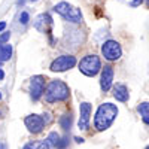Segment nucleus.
I'll return each instance as SVG.
<instances>
[{
  "instance_id": "nucleus-14",
  "label": "nucleus",
  "mask_w": 149,
  "mask_h": 149,
  "mask_svg": "<svg viewBox=\"0 0 149 149\" xmlns=\"http://www.w3.org/2000/svg\"><path fill=\"white\" fill-rule=\"evenodd\" d=\"M22 149H49V145L46 140H39V142H31L27 143Z\"/></svg>"
},
{
  "instance_id": "nucleus-11",
  "label": "nucleus",
  "mask_w": 149,
  "mask_h": 149,
  "mask_svg": "<svg viewBox=\"0 0 149 149\" xmlns=\"http://www.w3.org/2000/svg\"><path fill=\"white\" fill-rule=\"evenodd\" d=\"M51 24H52L51 17H49L48 14H42V15H39V17L36 18V21H34V27L39 30V31L45 33V31H46V26H51Z\"/></svg>"
},
{
  "instance_id": "nucleus-20",
  "label": "nucleus",
  "mask_w": 149,
  "mask_h": 149,
  "mask_svg": "<svg viewBox=\"0 0 149 149\" xmlns=\"http://www.w3.org/2000/svg\"><path fill=\"white\" fill-rule=\"evenodd\" d=\"M142 2H143V0H133V2H131V6H139Z\"/></svg>"
},
{
  "instance_id": "nucleus-21",
  "label": "nucleus",
  "mask_w": 149,
  "mask_h": 149,
  "mask_svg": "<svg viewBox=\"0 0 149 149\" xmlns=\"http://www.w3.org/2000/svg\"><path fill=\"white\" fill-rule=\"evenodd\" d=\"M6 29V22L5 21H2V22H0V31H3Z\"/></svg>"
},
{
  "instance_id": "nucleus-10",
  "label": "nucleus",
  "mask_w": 149,
  "mask_h": 149,
  "mask_svg": "<svg viewBox=\"0 0 149 149\" xmlns=\"http://www.w3.org/2000/svg\"><path fill=\"white\" fill-rule=\"evenodd\" d=\"M112 84H113V69H112V66H104V69L102 72V79H100L102 90L104 93L109 91Z\"/></svg>"
},
{
  "instance_id": "nucleus-9",
  "label": "nucleus",
  "mask_w": 149,
  "mask_h": 149,
  "mask_svg": "<svg viewBox=\"0 0 149 149\" xmlns=\"http://www.w3.org/2000/svg\"><path fill=\"white\" fill-rule=\"evenodd\" d=\"M79 122L78 125L81 130H86L90 125V116H91V104L90 103H81L79 106Z\"/></svg>"
},
{
  "instance_id": "nucleus-8",
  "label": "nucleus",
  "mask_w": 149,
  "mask_h": 149,
  "mask_svg": "<svg viewBox=\"0 0 149 149\" xmlns=\"http://www.w3.org/2000/svg\"><path fill=\"white\" fill-rule=\"evenodd\" d=\"M24 122H26V127L29 128V131L34 133V134L40 133L45 127V122H43L42 116H39V115H29L24 119Z\"/></svg>"
},
{
  "instance_id": "nucleus-13",
  "label": "nucleus",
  "mask_w": 149,
  "mask_h": 149,
  "mask_svg": "<svg viewBox=\"0 0 149 149\" xmlns=\"http://www.w3.org/2000/svg\"><path fill=\"white\" fill-rule=\"evenodd\" d=\"M12 55V46L9 43H0V61H8Z\"/></svg>"
},
{
  "instance_id": "nucleus-4",
  "label": "nucleus",
  "mask_w": 149,
  "mask_h": 149,
  "mask_svg": "<svg viewBox=\"0 0 149 149\" xmlns=\"http://www.w3.org/2000/svg\"><path fill=\"white\" fill-rule=\"evenodd\" d=\"M100 69H102V63L97 55H86L79 63V70L85 76H95L100 72Z\"/></svg>"
},
{
  "instance_id": "nucleus-27",
  "label": "nucleus",
  "mask_w": 149,
  "mask_h": 149,
  "mask_svg": "<svg viewBox=\"0 0 149 149\" xmlns=\"http://www.w3.org/2000/svg\"><path fill=\"white\" fill-rule=\"evenodd\" d=\"M31 2H36V0H31Z\"/></svg>"
},
{
  "instance_id": "nucleus-19",
  "label": "nucleus",
  "mask_w": 149,
  "mask_h": 149,
  "mask_svg": "<svg viewBox=\"0 0 149 149\" xmlns=\"http://www.w3.org/2000/svg\"><path fill=\"white\" fill-rule=\"evenodd\" d=\"M9 37H10V33H3L2 36H0V43H5L9 40Z\"/></svg>"
},
{
  "instance_id": "nucleus-22",
  "label": "nucleus",
  "mask_w": 149,
  "mask_h": 149,
  "mask_svg": "<svg viewBox=\"0 0 149 149\" xmlns=\"http://www.w3.org/2000/svg\"><path fill=\"white\" fill-rule=\"evenodd\" d=\"M3 78H5V72H3V70H0V81H2Z\"/></svg>"
},
{
  "instance_id": "nucleus-6",
  "label": "nucleus",
  "mask_w": 149,
  "mask_h": 149,
  "mask_svg": "<svg viewBox=\"0 0 149 149\" xmlns=\"http://www.w3.org/2000/svg\"><path fill=\"white\" fill-rule=\"evenodd\" d=\"M74 64H76V58L73 55H61L51 63V70L52 72H66V70L72 69Z\"/></svg>"
},
{
  "instance_id": "nucleus-2",
  "label": "nucleus",
  "mask_w": 149,
  "mask_h": 149,
  "mask_svg": "<svg viewBox=\"0 0 149 149\" xmlns=\"http://www.w3.org/2000/svg\"><path fill=\"white\" fill-rule=\"evenodd\" d=\"M69 97V86L63 81H51L46 86L45 98L48 103H55V102H63Z\"/></svg>"
},
{
  "instance_id": "nucleus-23",
  "label": "nucleus",
  "mask_w": 149,
  "mask_h": 149,
  "mask_svg": "<svg viewBox=\"0 0 149 149\" xmlns=\"http://www.w3.org/2000/svg\"><path fill=\"white\" fill-rule=\"evenodd\" d=\"M76 142H78V143H82V142H84V139H79V137H76Z\"/></svg>"
},
{
  "instance_id": "nucleus-15",
  "label": "nucleus",
  "mask_w": 149,
  "mask_h": 149,
  "mask_svg": "<svg viewBox=\"0 0 149 149\" xmlns=\"http://www.w3.org/2000/svg\"><path fill=\"white\" fill-rule=\"evenodd\" d=\"M137 110H139V113H140L143 122L145 124H149V103H142L137 107Z\"/></svg>"
},
{
  "instance_id": "nucleus-25",
  "label": "nucleus",
  "mask_w": 149,
  "mask_h": 149,
  "mask_svg": "<svg viewBox=\"0 0 149 149\" xmlns=\"http://www.w3.org/2000/svg\"><path fill=\"white\" fill-rule=\"evenodd\" d=\"M0 100H2V94H0Z\"/></svg>"
},
{
  "instance_id": "nucleus-17",
  "label": "nucleus",
  "mask_w": 149,
  "mask_h": 149,
  "mask_svg": "<svg viewBox=\"0 0 149 149\" xmlns=\"http://www.w3.org/2000/svg\"><path fill=\"white\" fill-rule=\"evenodd\" d=\"M70 124H72V118H70V115H66V116L61 118V125H63L64 130H69V128H70Z\"/></svg>"
},
{
  "instance_id": "nucleus-24",
  "label": "nucleus",
  "mask_w": 149,
  "mask_h": 149,
  "mask_svg": "<svg viewBox=\"0 0 149 149\" xmlns=\"http://www.w3.org/2000/svg\"><path fill=\"white\" fill-rule=\"evenodd\" d=\"M145 2H146V5H148V6H149V0H145Z\"/></svg>"
},
{
  "instance_id": "nucleus-3",
  "label": "nucleus",
  "mask_w": 149,
  "mask_h": 149,
  "mask_svg": "<svg viewBox=\"0 0 149 149\" xmlns=\"http://www.w3.org/2000/svg\"><path fill=\"white\" fill-rule=\"evenodd\" d=\"M54 10L57 14H60L66 21L73 22V24H81L82 22V14L78 8L72 6L67 2H60L54 6Z\"/></svg>"
},
{
  "instance_id": "nucleus-5",
  "label": "nucleus",
  "mask_w": 149,
  "mask_h": 149,
  "mask_svg": "<svg viewBox=\"0 0 149 149\" xmlns=\"http://www.w3.org/2000/svg\"><path fill=\"white\" fill-rule=\"evenodd\" d=\"M102 54L109 61H116V60L121 58V54H122L121 45L116 40H107L102 46Z\"/></svg>"
},
{
  "instance_id": "nucleus-18",
  "label": "nucleus",
  "mask_w": 149,
  "mask_h": 149,
  "mask_svg": "<svg viewBox=\"0 0 149 149\" xmlns=\"http://www.w3.org/2000/svg\"><path fill=\"white\" fill-rule=\"evenodd\" d=\"M29 19H30L29 12H22L21 17H19V22H21V24H27V22H29Z\"/></svg>"
},
{
  "instance_id": "nucleus-26",
  "label": "nucleus",
  "mask_w": 149,
  "mask_h": 149,
  "mask_svg": "<svg viewBox=\"0 0 149 149\" xmlns=\"http://www.w3.org/2000/svg\"><path fill=\"white\" fill-rule=\"evenodd\" d=\"M145 149H149V146H148V148H145Z\"/></svg>"
},
{
  "instance_id": "nucleus-1",
  "label": "nucleus",
  "mask_w": 149,
  "mask_h": 149,
  "mask_svg": "<svg viewBox=\"0 0 149 149\" xmlns=\"http://www.w3.org/2000/svg\"><path fill=\"white\" fill-rule=\"evenodd\" d=\"M118 115V107L112 103H103L95 112V118H94V125L98 131H104L107 130L112 122L115 121Z\"/></svg>"
},
{
  "instance_id": "nucleus-12",
  "label": "nucleus",
  "mask_w": 149,
  "mask_h": 149,
  "mask_svg": "<svg viewBox=\"0 0 149 149\" xmlns=\"http://www.w3.org/2000/svg\"><path fill=\"white\" fill-rule=\"evenodd\" d=\"M113 97L118 102H127L128 100V90L124 84H116L113 86Z\"/></svg>"
},
{
  "instance_id": "nucleus-16",
  "label": "nucleus",
  "mask_w": 149,
  "mask_h": 149,
  "mask_svg": "<svg viewBox=\"0 0 149 149\" xmlns=\"http://www.w3.org/2000/svg\"><path fill=\"white\" fill-rule=\"evenodd\" d=\"M45 140L48 142L49 148H57V145H58V142H60V136H58V133L52 131V133H49V136H48Z\"/></svg>"
},
{
  "instance_id": "nucleus-7",
  "label": "nucleus",
  "mask_w": 149,
  "mask_h": 149,
  "mask_svg": "<svg viewBox=\"0 0 149 149\" xmlns=\"http://www.w3.org/2000/svg\"><path fill=\"white\" fill-rule=\"evenodd\" d=\"M43 88H45V82L42 76H33L30 79V95L33 100H39L42 97Z\"/></svg>"
}]
</instances>
